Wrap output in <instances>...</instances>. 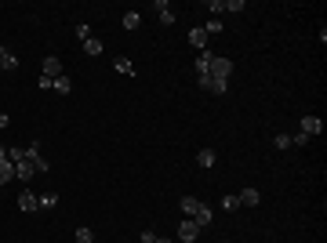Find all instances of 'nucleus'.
Segmentation results:
<instances>
[{"label":"nucleus","mask_w":327,"mask_h":243,"mask_svg":"<svg viewBox=\"0 0 327 243\" xmlns=\"http://www.w3.org/2000/svg\"><path fill=\"white\" fill-rule=\"evenodd\" d=\"M0 73H4V65H0Z\"/></svg>","instance_id":"e433bc0d"},{"label":"nucleus","mask_w":327,"mask_h":243,"mask_svg":"<svg viewBox=\"0 0 327 243\" xmlns=\"http://www.w3.org/2000/svg\"><path fill=\"white\" fill-rule=\"evenodd\" d=\"M8 124H11V120H8V113H0V131H4Z\"/></svg>","instance_id":"473e14b6"},{"label":"nucleus","mask_w":327,"mask_h":243,"mask_svg":"<svg viewBox=\"0 0 327 243\" xmlns=\"http://www.w3.org/2000/svg\"><path fill=\"white\" fill-rule=\"evenodd\" d=\"M236 200H240V207H255L262 196H258V189H251V185H248V189H240V192H236Z\"/></svg>","instance_id":"1a4fd4ad"},{"label":"nucleus","mask_w":327,"mask_h":243,"mask_svg":"<svg viewBox=\"0 0 327 243\" xmlns=\"http://www.w3.org/2000/svg\"><path fill=\"white\" fill-rule=\"evenodd\" d=\"M73 243H95V232H91L88 225H80V229L73 232Z\"/></svg>","instance_id":"412c9836"},{"label":"nucleus","mask_w":327,"mask_h":243,"mask_svg":"<svg viewBox=\"0 0 327 243\" xmlns=\"http://www.w3.org/2000/svg\"><path fill=\"white\" fill-rule=\"evenodd\" d=\"M0 192H4V185H0Z\"/></svg>","instance_id":"c9c22d12"},{"label":"nucleus","mask_w":327,"mask_h":243,"mask_svg":"<svg viewBox=\"0 0 327 243\" xmlns=\"http://www.w3.org/2000/svg\"><path fill=\"white\" fill-rule=\"evenodd\" d=\"M26 156H29V164H33V171H36V174H44V171H48V160L40 156V142H29Z\"/></svg>","instance_id":"f03ea898"},{"label":"nucleus","mask_w":327,"mask_h":243,"mask_svg":"<svg viewBox=\"0 0 327 243\" xmlns=\"http://www.w3.org/2000/svg\"><path fill=\"white\" fill-rule=\"evenodd\" d=\"M189 44H193V48H200V51H208V33H203V26L189 29Z\"/></svg>","instance_id":"9d476101"},{"label":"nucleus","mask_w":327,"mask_h":243,"mask_svg":"<svg viewBox=\"0 0 327 243\" xmlns=\"http://www.w3.org/2000/svg\"><path fill=\"white\" fill-rule=\"evenodd\" d=\"M51 91H58V95H69L73 91V80L62 73V76H55V84H51Z\"/></svg>","instance_id":"6ab92c4d"},{"label":"nucleus","mask_w":327,"mask_h":243,"mask_svg":"<svg viewBox=\"0 0 327 243\" xmlns=\"http://www.w3.org/2000/svg\"><path fill=\"white\" fill-rule=\"evenodd\" d=\"M298 127H302V135H309V138H316V135L323 131V120L309 113V116H302V120H298Z\"/></svg>","instance_id":"7ed1b4c3"},{"label":"nucleus","mask_w":327,"mask_h":243,"mask_svg":"<svg viewBox=\"0 0 327 243\" xmlns=\"http://www.w3.org/2000/svg\"><path fill=\"white\" fill-rule=\"evenodd\" d=\"M18 207H22L26 214H36V211H40V196H33V192L26 189V192L18 196Z\"/></svg>","instance_id":"6e6552de"},{"label":"nucleus","mask_w":327,"mask_h":243,"mask_svg":"<svg viewBox=\"0 0 327 243\" xmlns=\"http://www.w3.org/2000/svg\"><path fill=\"white\" fill-rule=\"evenodd\" d=\"M291 145H309V135H302V131H298V135H291Z\"/></svg>","instance_id":"7c9ffc66"},{"label":"nucleus","mask_w":327,"mask_h":243,"mask_svg":"<svg viewBox=\"0 0 327 243\" xmlns=\"http://www.w3.org/2000/svg\"><path fill=\"white\" fill-rule=\"evenodd\" d=\"M211 58H215L211 51H200V55H196V65H193V69H196V76H203V73L211 69Z\"/></svg>","instance_id":"2eb2a0df"},{"label":"nucleus","mask_w":327,"mask_h":243,"mask_svg":"<svg viewBox=\"0 0 327 243\" xmlns=\"http://www.w3.org/2000/svg\"><path fill=\"white\" fill-rule=\"evenodd\" d=\"M40 76H48V80H55V76H62V62H58L55 55H48L44 62H40Z\"/></svg>","instance_id":"423d86ee"},{"label":"nucleus","mask_w":327,"mask_h":243,"mask_svg":"<svg viewBox=\"0 0 327 243\" xmlns=\"http://www.w3.org/2000/svg\"><path fill=\"white\" fill-rule=\"evenodd\" d=\"M8 160H11V164H18V160H26V149H18V145H15V149H8Z\"/></svg>","instance_id":"c85d7f7f"},{"label":"nucleus","mask_w":327,"mask_h":243,"mask_svg":"<svg viewBox=\"0 0 327 243\" xmlns=\"http://www.w3.org/2000/svg\"><path fill=\"white\" fill-rule=\"evenodd\" d=\"M8 182H15V164L11 160H0V185H8Z\"/></svg>","instance_id":"f3484780"},{"label":"nucleus","mask_w":327,"mask_h":243,"mask_svg":"<svg viewBox=\"0 0 327 243\" xmlns=\"http://www.w3.org/2000/svg\"><path fill=\"white\" fill-rule=\"evenodd\" d=\"M178 211H182V214H189V218H193V214H196V211H200V200H196V196H182V200H178Z\"/></svg>","instance_id":"f8f14e48"},{"label":"nucleus","mask_w":327,"mask_h":243,"mask_svg":"<svg viewBox=\"0 0 327 243\" xmlns=\"http://www.w3.org/2000/svg\"><path fill=\"white\" fill-rule=\"evenodd\" d=\"M178 239H182V243H196V239H200V225H196L193 218H186V222L178 225Z\"/></svg>","instance_id":"39448f33"},{"label":"nucleus","mask_w":327,"mask_h":243,"mask_svg":"<svg viewBox=\"0 0 327 243\" xmlns=\"http://www.w3.org/2000/svg\"><path fill=\"white\" fill-rule=\"evenodd\" d=\"M200 87L211 91V95H226V91H229V80H218V76H211V73H203V76H200Z\"/></svg>","instance_id":"f257e3e1"},{"label":"nucleus","mask_w":327,"mask_h":243,"mask_svg":"<svg viewBox=\"0 0 327 243\" xmlns=\"http://www.w3.org/2000/svg\"><path fill=\"white\" fill-rule=\"evenodd\" d=\"M0 160H8V149H4V145H0Z\"/></svg>","instance_id":"f704fd0d"},{"label":"nucleus","mask_w":327,"mask_h":243,"mask_svg":"<svg viewBox=\"0 0 327 243\" xmlns=\"http://www.w3.org/2000/svg\"><path fill=\"white\" fill-rule=\"evenodd\" d=\"M0 65H4V69H15V65H18V55H15L8 44H0Z\"/></svg>","instance_id":"ddd939ff"},{"label":"nucleus","mask_w":327,"mask_h":243,"mask_svg":"<svg viewBox=\"0 0 327 243\" xmlns=\"http://www.w3.org/2000/svg\"><path fill=\"white\" fill-rule=\"evenodd\" d=\"M156 18H160V26H175V11H171V4L168 0H156Z\"/></svg>","instance_id":"0eeeda50"},{"label":"nucleus","mask_w":327,"mask_h":243,"mask_svg":"<svg viewBox=\"0 0 327 243\" xmlns=\"http://www.w3.org/2000/svg\"><path fill=\"white\" fill-rule=\"evenodd\" d=\"M211 218H215V214H211V207H208V204H200V211L193 214V222H196L200 229H208V225H211Z\"/></svg>","instance_id":"4468645a"},{"label":"nucleus","mask_w":327,"mask_h":243,"mask_svg":"<svg viewBox=\"0 0 327 243\" xmlns=\"http://www.w3.org/2000/svg\"><path fill=\"white\" fill-rule=\"evenodd\" d=\"M273 145H276V149H291V135H276Z\"/></svg>","instance_id":"bb28decb"},{"label":"nucleus","mask_w":327,"mask_h":243,"mask_svg":"<svg viewBox=\"0 0 327 243\" xmlns=\"http://www.w3.org/2000/svg\"><path fill=\"white\" fill-rule=\"evenodd\" d=\"M203 11H211V18H222V15H226V0H208Z\"/></svg>","instance_id":"aec40b11"},{"label":"nucleus","mask_w":327,"mask_h":243,"mask_svg":"<svg viewBox=\"0 0 327 243\" xmlns=\"http://www.w3.org/2000/svg\"><path fill=\"white\" fill-rule=\"evenodd\" d=\"M76 36H80V40H91V29H88V22H76Z\"/></svg>","instance_id":"c756f323"},{"label":"nucleus","mask_w":327,"mask_h":243,"mask_svg":"<svg viewBox=\"0 0 327 243\" xmlns=\"http://www.w3.org/2000/svg\"><path fill=\"white\" fill-rule=\"evenodd\" d=\"M138 22H142L138 11H124V29H138Z\"/></svg>","instance_id":"b1692460"},{"label":"nucleus","mask_w":327,"mask_h":243,"mask_svg":"<svg viewBox=\"0 0 327 243\" xmlns=\"http://www.w3.org/2000/svg\"><path fill=\"white\" fill-rule=\"evenodd\" d=\"M226 243H229V239H226Z\"/></svg>","instance_id":"4c0bfd02"},{"label":"nucleus","mask_w":327,"mask_h":243,"mask_svg":"<svg viewBox=\"0 0 327 243\" xmlns=\"http://www.w3.org/2000/svg\"><path fill=\"white\" fill-rule=\"evenodd\" d=\"M243 8H248V4H243V0H226V15H229V11L236 15V11H243Z\"/></svg>","instance_id":"a878e982"},{"label":"nucleus","mask_w":327,"mask_h":243,"mask_svg":"<svg viewBox=\"0 0 327 243\" xmlns=\"http://www.w3.org/2000/svg\"><path fill=\"white\" fill-rule=\"evenodd\" d=\"M142 243H156V232H153V229H146V232H142Z\"/></svg>","instance_id":"2f4dec72"},{"label":"nucleus","mask_w":327,"mask_h":243,"mask_svg":"<svg viewBox=\"0 0 327 243\" xmlns=\"http://www.w3.org/2000/svg\"><path fill=\"white\" fill-rule=\"evenodd\" d=\"M33 174H36V171H33V164H29V156H26V160H18V164H15V178H18V182H29Z\"/></svg>","instance_id":"9b49d317"},{"label":"nucleus","mask_w":327,"mask_h":243,"mask_svg":"<svg viewBox=\"0 0 327 243\" xmlns=\"http://www.w3.org/2000/svg\"><path fill=\"white\" fill-rule=\"evenodd\" d=\"M215 160H218L215 149H200V152H196V164H200V167H215Z\"/></svg>","instance_id":"dca6fc26"},{"label":"nucleus","mask_w":327,"mask_h":243,"mask_svg":"<svg viewBox=\"0 0 327 243\" xmlns=\"http://www.w3.org/2000/svg\"><path fill=\"white\" fill-rule=\"evenodd\" d=\"M113 69H116L120 76H135V62H131V58H116Z\"/></svg>","instance_id":"a211bd4d"},{"label":"nucleus","mask_w":327,"mask_h":243,"mask_svg":"<svg viewBox=\"0 0 327 243\" xmlns=\"http://www.w3.org/2000/svg\"><path fill=\"white\" fill-rule=\"evenodd\" d=\"M156 243H175V239H168V236H156Z\"/></svg>","instance_id":"72a5a7b5"},{"label":"nucleus","mask_w":327,"mask_h":243,"mask_svg":"<svg viewBox=\"0 0 327 243\" xmlns=\"http://www.w3.org/2000/svg\"><path fill=\"white\" fill-rule=\"evenodd\" d=\"M84 51H88L91 58H98V55H102V40H95V36H91V40H84Z\"/></svg>","instance_id":"4be33fe9"},{"label":"nucleus","mask_w":327,"mask_h":243,"mask_svg":"<svg viewBox=\"0 0 327 243\" xmlns=\"http://www.w3.org/2000/svg\"><path fill=\"white\" fill-rule=\"evenodd\" d=\"M208 73H211V76H218V80H229V73H233V62H229V58H222V55H215Z\"/></svg>","instance_id":"20e7f679"},{"label":"nucleus","mask_w":327,"mask_h":243,"mask_svg":"<svg viewBox=\"0 0 327 243\" xmlns=\"http://www.w3.org/2000/svg\"><path fill=\"white\" fill-rule=\"evenodd\" d=\"M55 204H58V196H55V192H44V196H40V211H51Z\"/></svg>","instance_id":"393cba45"},{"label":"nucleus","mask_w":327,"mask_h":243,"mask_svg":"<svg viewBox=\"0 0 327 243\" xmlns=\"http://www.w3.org/2000/svg\"><path fill=\"white\" fill-rule=\"evenodd\" d=\"M203 33H208V36H211V33H222V18H211L208 26H203Z\"/></svg>","instance_id":"cd10ccee"},{"label":"nucleus","mask_w":327,"mask_h":243,"mask_svg":"<svg viewBox=\"0 0 327 243\" xmlns=\"http://www.w3.org/2000/svg\"><path fill=\"white\" fill-rule=\"evenodd\" d=\"M222 211H240V200H236V192H226V196H222Z\"/></svg>","instance_id":"5701e85b"}]
</instances>
